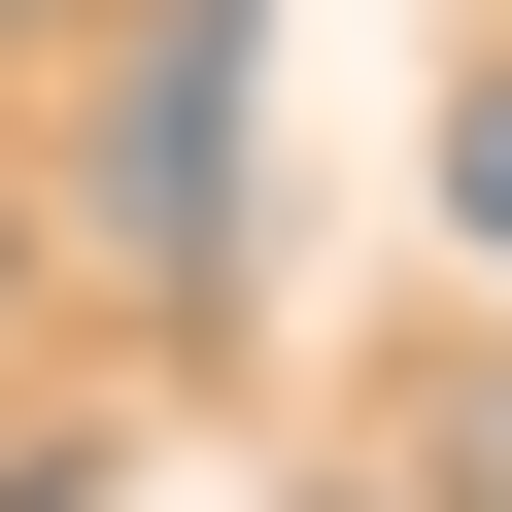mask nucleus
Returning <instances> with one entry per match:
<instances>
[{"mask_svg": "<svg viewBox=\"0 0 512 512\" xmlns=\"http://www.w3.org/2000/svg\"><path fill=\"white\" fill-rule=\"evenodd\" d=\"M103 239H137V274H239V0L137 35V103H103Z\"/></svg>", "mask_w": 512, "mask_h": 512, "instance_id": "nucleus-1", "label": "nucleus"}, {"mask_svg": "<svg viewBox=\"0 0 512 512\" xmlns=\"http://www.w3.org/2000/svg\"><path fill=\"white\" fill-rule=\"evenodd\" d=\"M308 512H342V478H308Z\"/></svg>", "mask_w": 512, "mask_h": 512, "instance_id": "nucleus-5", "label": "nucleus"}, {"mask_svg": "<svg viewBox=\"0 0 512 512\" xmlns=\"http://www.w3.org/2000/svg\"><path fill=\"white\" fill-rule=\"evenodd\" d=\"M444 205H478V239H512V69H478V103H444Z\"/></svg>", "mask_w": 512, "mask_h": 512, "instance_id": "nucleus-3", "label": "nucleus"}, {"mask_svg": "<svg viewBox=\"0 0 512 512\" xmlns=\"http://www.w3.org/2000/svg\"><path fill=\"white\" fill-rule=\"evenodd\" d=\"M0 274H35V239H0Z\"/></svg>", "mask_w": 512, "mask_h": 512, "instance_id": "nucleus-4", "label": "nucleus"}, {"mask_svg": "<svg viewBox=\"0 0 512 512\" xmlns=\"http://www.w3.org/2000/svg\"><path fill=\"white\" fill-rule=\"evenodd\" d=\"M444 478H478V512H512V342H444Z\"/></svg>", "mask_w": 512, "mask_h": 512, "instance_id": "nucleus-2", "label": "nucleus"}]
</instances>
